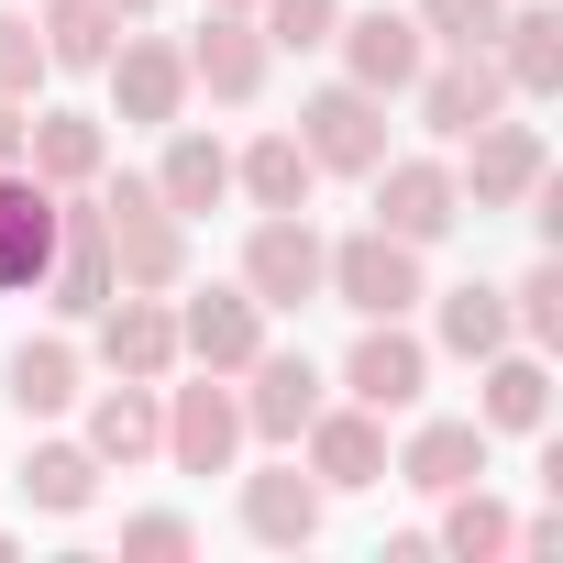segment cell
<instances>
[{"instance_id":"obj_1","label":"cell","mask_w":563,"mask_h":563,"mask_svg":"<svg viewBox=\"0 0 563 563\" xmlns=\"http://www.w3.org/2000/svg\"><path fill=\"white\" fill-rule=\"evenodd\" d=\"M100 232H111V276H122V288H177V276H188V221L155 199V177H111L100 188Z\"/></svg>"},{"instance_id":"obj_2","label":"cell","mask_w":563,"mask_h":563,"mask_svg":"<svg viewBox=\"0 0 563 563\" xmlns=\"http://www.w3.org/2000/svg\"><path fill=\"white\" fill-rule=\"evenodd\" d=\"M321 299H343L354 321H398V310H420L431 288H420V243H398V232H343L332 254H321Z\"/></svg>"},{"instance_id":"obj_3","label":"cell","mask_w":563,"mask_h":563,"mask_svg":"<svg viewBox=\"0 0 563 563\" xmlns=\"http://www.w3.org/2000/svg\"><path fill=\"white\" fill-rule=\"evenodd\" d=\"M299 144H310V166H321V177H376V166H387V100H376V89H354V78H332V89H310Z\"/></svg>"},{"instance_id":"obj_4","label":"cell","mask_w":563,"mask_h":563,"mask_svg":"<svg viewBox=\"0 0 563 563\" xmlns=\"http://www.w3.org/2000/svg\"><path fill=\"white\" fill-rule=\"evenodd\" d=\"M541 177H552V144H541L530 122H508V111H497V122H475V133H464V166H453L464 210H519Z\"/></svg>"},{"instance_id":"obj_5","label":"cell","mask_w":563,"mask_h":563,"mask_svg":"<svg viewBox=\"0 0 563 563\" xmlns=\"http://www.w3.org/2000/svg\"><path fill=\"white\" fill-rule=\"evenodd\" d=\"M177 475H232V453H243V398H232V376H210L199 365V387H166V442H155Z\"/></svg>"},{"instance_id":"obj_6","label":"cell","mask_w":563,"mask_h":563,"mask_svg":"<svg viewBox=\"0 0 563 563\" xmlns=\"http://www.w3.org/2000/svg\"><path fill=\"white\" fill-rule=\"evenodd\" d=\"M321 232H310V210H265L254 221V243H243V288L265 299V310H310L321 299Z\"/></svg>"},{"instance_id":"obj_7","label":"cell","mask_w":563,"mask_h":563,"mask_svg":"<svg viewBox=\"0 0 563 563\" xmlns=\"http://www.w3.org/2000/svg\"><path fill=\"white\" fill-rule=\"evenodd\" d=\"M332 45H343V78L376 89V100H409V78L431 67V34H420L409 12H343Z\"/></svg>"},{"instance_id":"obj_8","label":"cell","mask_w":563,"mask_h":563,"mask_svg":"<svg viewBox=\"0 0 563 563\" xmlns=\"http://www.w3.org/2000/svg\"><path fill=\"white\" fill-rule=\"evenodd\" d=\"M409 100H420V122H431V133H453V144H464L475 122H497V111H508V78H497V56H486V45H442V67H420V78H409Z\"/></svg>"},{"instance_id":"obj_9","label":"cell","mask_w":563,"mask_h":563,"mask_svg":"<svg viewBox=\"0 0 563 563\" xmlns=\"http://www.w3.org/2000/svg\"><path fill=\"white\" fill-rule=\"evenodd\" d=\"M464 221V188H453V166H431V155H387L376 166V232H398V243H442Z\"/></svg>"},{"instance_id":"obj_10","label":"cell","mask_w":563,"mask_h":563,"mask_svg":"<svg viewBox=\"0 0 563 563\" xmlns=\"http://www.w3.org/2000/svg\"><path fill=\"white\" fill-rule=\"evenodd\" d=\"M89 321H100V365H111V376H144V387L177 376V310H166L155 288H111Z\"/></svg>"},{"instance_id":"obj_11","label":"cell","mask_w":563,"mask_h":563,"mask_svg":"<svg viewBox=\"0 0 563 563\" xmlns=\"http://www.w3.org/2000/svg\"><path fill=\"white\" fill-rule=\"evenodd\" d=\"M420 387H431V343L398 332V321H365V343L343 354V398L376 409V420H398V409H420Z\"/></svg>"},{"instance_id":"obj_12","label":"cell","mask_w":563,"mask_h":563,"mask_svg":"<svg viewBox=\"0 0 563 563\" xmlns=\"http://www.w3.org/2000/svg\"><path fill=\"white\" fill-rule=\"evenodd\" d=\"M111 288H122V276H111V232H100V199H78V188H67V210H56V254H45V299H56L67 321H89Z\"/></svg>"},{"instance_id":"obj_13","label":"cell","mask_w":563,"mask_h":563,"mask_svg":"<svg viewBox=\"0 0 563 563\" xmlns=\"http://www.w3.org/2000/svg\"><path fill=\"white\" fill-rule=\"evenodd\" d=\"M56 210H67V188H45L34 166H0V288H45Z\"/></svg>"},{"instance_id":"obj_14","label":"cell","mask_w":563,"mask_h":563,"mask_svg":"<svg viewBox=\"0 0 563 563\" xmlns=\"http://www.w3.org/2000/svg\"><path fill=\"white\" fill-rule=\"evenodd\" d=\"M100 78H111V111H122V122H155V133H166V122L188 111V45H155V34H122Z\"/></svg>"},{"instance_id":"obj_15","label":"cell","mask_w":563,"mask_h":563,"mask_svg":"<svg viewBox=\"0 0 563 563\" xmlns=\"http://www.w3.org/2000/svg\"><path fill=\"white\" fill-rule=\"evenodd\" d=\"M177 354L210 365V376H243V365L265 354V299H254V288H210V299H188V310H177Z\"/></svg>"},{"instance_id":"obj_16","label":"cell","mask_w":563,"mask_h":563,"mask_svg":"<svg viewBox=\"0 0 563 563\" xmlns=\"http://www.w3.org/2000/svg\"><path fill=\"white\" fill-rule=\"evenodd\" d=\"M321 519H332V486H321L310 464H265V475H243V530H254L265 552L321 541Z\"/></svg>"},{"instance_id":"obj_17","label":"cell","mask_w":563,"mask_h":563,"mask_svg":"<svg viewBox=\"0 0 563 563\" xmlns=\"http://www.w3.org/2000/svg\"><path fill=\"white\" fill-rule=\"evenodd\" d=\"M299 442H310V475H321L332 497H354V486H387V420H376V409H332V398H321Z\"/></svg>"},{"instance_id":"obj_18","label":"cell","mask_w":563,"mask_h":563,"mask_svg":"<svg viewBox=\"0 0 563 563\" xmlns=\"http://www.w3.org/2000/svg\"><path fill=\"white\" fill-rule=\"evenodd\" d=\"M486 442H497L486 420H420V431L387 453V475H398V486H420V497H453V486H475V475H486Z\"/></svg>"},{"instance_id":"obj_19","label":"cell","mask_w":563,"mask_h":563,"mask_svg":"<svg viewBox=\"0 0 563 563\" xmlns=\"http://www.w3.org/2000/svg\"><path fill=\"white\" fill-rule=\"evenodd\" d=\"M243 376H254V387H243V431H265V442H299V431H310V409H321V365H310V354H276V343H265Z\"/></svg>"},{"instance_id":"obj_20","label":"cell","mask_w":563,"mask_h":563,"mask_svg":"<svg viewBox=\"0 0 563 563\" xmlns=\"http://www.w3.org/2000/svg\"><path fill=\"white\" fill-rule=\"evenodd\" d=\"M188 89H210V100H254L265 89V34H254V12H210L199 23V45H188Z\"/></svg>"},{"instance_id":"obj_21","label":"cell","mask_w":563,"mask_h":563,"mask_svg":"<svg viewBox=\"0 0 563 563\" xmlns=\"http://www.w3.org/2000/svg\"><path fill=\"white\" fill-rule=\"evenodd\" d=\"M23 166H34L45 188H100V177H111V133H100L89 111H34V122H23Z\"/></svg>"},{"instance_id":"obj_22","label":"cell","mask_w":563,"mask_h":563,"mask_svg":"<svg viewBox=\"0 0 563 563\" xmlns=\"http://www.w3.org/2000/svg\"><path fill=\"white\" fill-rule=\"evenodd\" d=\"M486 56H497L508 100H552V89H563V12H508Z\"/></svg>"},{"instance_id":"obj_23","label":"cell","mask_w":563,"mask_h":563,"mask_svg":"<svg viewBox=\"0 0 563 563\" xmlns=\"http://www.w3.org/2000/svg\"><path fill=\"white\" fill-rule=\"evenodd\" d=\"M475 420H486V431H541V420H552V365L497 343L486 376H475Z\"/></svg>"},{"instance_id":"obj_24","label":"cell","mask_w":563,"mask_h":563,"mask_svg":"<svg viewBox=\"0 0 563 563\" xmlns=\"http://www.w3.org/2000/svg\"><path fill=\"white\" fill-rule=\"evenodd\" d=\"M232 188H243L254 210H310L321 166H310V144H299V133H254V144L232 155Z\"/></svg>"},{"instance_id":"obj_25","label":"cell","mask_w":563,"mask_h":563,"mask_svg":"<svg viewBox=\"0 0 563 563\" xmlns=\"http://www.w3.org/2000/svg\"><path fill=\"white\" fill-rule=\"evenodd\" d=\"M155 199H166L177 221L221 210V199H232V144H210V133H166V166H155Z\"/></svg>"},{"instance_id":"obj_26","label":"cell","mask_w":563,"mask_h":563,"mask_svg":"<svg viewBox=\"0 0 563 563\" xmlns=\"http://www.w3.org/2000/svg\"><path fill=\"white\" fill-rule=\"evenodd\" d=\"M166 442V387H144V376H122L100 409H89V453L100 464H144Z\"/></svg>"},{"instance_id":"obj_27","label":"cell","mask_w":563,"mask_h":563,"mask_svg":"<svg viewBox=\"0 0 563 563\" xmlns=\"http://www.w3.org/2000/svg\"><path fill=\"white\" fill-rule=\"evenodd\" d=\"M100 475H111V464H100L89 442H34V453H23V508H45V519H78V508L100 497Z\"/></svg>"},{"instance_id":"obj_28","label":"cell","mask_w":563,"mask_h":563,"mask_svg":"<svg viewBox=\"0 0 563 563\" xmlns=\"http://www.w3.org/2000/svg\"><path fill=\"white\" fill-rule=\"evenodd\" d=\"M431 332H442V354H464V365H486L497 343H519V332H508V288H486V276H464V288H442Z\"/></svg>"},{"instance_id":"obj_29","label":"cell","mask_w":563,"mask_h":563,"mask_svg":"<svg viewBox=\"0 0 563 563\" xmlns=\"http://www.w3.org/2000/svg\"><path fill=\"white\" fill-rule=\"evenodd\" d=\"M34 34H45V67H111L122 12H111V0H45V12H34Z\"/></svg>"},{"instance_id":"obj_30","label":"cell","mask_w":563,"mask_h":563,"mask_svg":"<svg viewBox=\"0 0 563 563\" xmlns=\"http://www.w3.org/2000/svg\"><path fill=\"white\" fill-rule=\"evenodd\" d=\"M0 398H12L23 420L78 409V343H23V354H12V387H0Z\"/></svg>"},{"instance_id":"obj_31","label":"cell","mask_w":563,"mask_h":563,"mask_svg":"<svg viewBox=\"0 0 563 563\" xmlns=\"http://www.w3.org/2000/svg\"><path fill=\"white\" fill-rule=\"evenodd\" d=\"M431 541H442V552H464V563H486V552H508V541H519V519H508V508L486 497V475H475V486H453V497H442V530H431Z\"/></svg>"},{"instance_id":"obj_32","label":"cell","mask_w":563,"mask_h":563,"mask_svg":"<svg viewBox=\"0 0 563 563\" xmlns=\"http://www.w3.org/2000/svg\"><path fill=\"white\" fill-rule=\"evenodd\" d=\"M508 332H519L530 354H552V343H563V265H552V254L508 288Z\"/></svg>"},{"instance_id":"obj_33","label":"cell","mask_w":563,"mask_h":563,"mask_svg":"<svg viewBox=\"0 0 563 563\" xmlns=\"http://www.w3.org/2000/svg\"><path fill=\"white\" fill-rule=\"evenodd\" d=\"M254 34H265V56H310V45H332V23H343V0H254Z\"/></svg>"},{"instance_id":"obj_34","label":"cell","mask_w":563,"mask_h":563,"mask_svg":"<svg viewBox=\"0 0 563 563\" xmlns=\"http://www.w3.org/2000/svg\"><path fill=\"white\" fill-rule=\"evenodd\" d=\"M431 45H497V23H508V0H420L409 12Z\"/></svg>"},{"instance_id":"obj_35","label":"cell","mask_w":563,"mask_h":563,"mask_svg":"<svg viewBox=\"0 0 563 563\" xmlns=\"http://www.w3.org/2000/svg\"><path fill=\"white\" fill-rule=\"evenodd\" d=\"M45 89V34L34 12H0V100H34Z\"/></svg>"},{"instance_id":"obj_36","label":"cell","mask_w":563,"mask_h":563,"mask_svg":"<svg viewBox=\"0 0 563 563\" xmlns=\"http://www.w3.org/2000/svg\"><path fill=\"white\" fill-rule=\"evenodd\" d=\"M199 552V530L177 519V508H144V519H122V563H188Z\"/></svg>"},{"instance_id":"obj_37","label":"cell","mask_w":563,"mask_h":563,"mask_svg":"<svg viewBox=\"0 0 563 563\" xmlns=\"http://www.w3.org/2000/svg\"><path fill=\"white\" fill-rule=\"evenodd\" d=\"M23 122H34L23 100H0V166H23Z\"/></svg>"},{"instance_id":"obj_38","label":"cell","mask_w":563,"mask_h":563,"mask_svg":"<svg viewBox=\"0 0 563 563\" xmlns=\"http://www.w3.org/2000/svg\"><path fill=\"white\" fill-rule=\"evenodd\" d=\"M111 12H122V23H144V12H155V0H111Z\"/></svg>"},{"instance_id":"obj_39","label":"cell","mask_w":563,"mask_h":563,"mask_svg":"<svg viewBox=\"0 0 563 563\" xmlns=\"http://www.w3.org/2000/svg\"><path fill=\"white\" fill-rule=\"evenodd\" d=\"M210 12H254V0H210Z\"/></svg>"},{"instance_id":"obj_40","label":"cell","mask_w":563,"mask_h":563,"mask_svg":"<svg viewBox=\"0 0 563 563\" xmlns=\"http://www.w3.org/2000/svg\"><path fill=\"white\" fill-rule=\"evenodd\" d=\"M0 563H12V530H0Z\"/></svg>"}]
</instances>
